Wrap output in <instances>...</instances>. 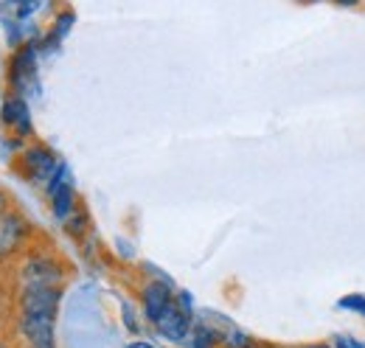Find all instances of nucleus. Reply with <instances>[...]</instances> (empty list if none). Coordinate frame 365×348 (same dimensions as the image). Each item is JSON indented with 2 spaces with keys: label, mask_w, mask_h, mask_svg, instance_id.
I'll return each mask as SVG.
<instances>
[{
  "label": "nucleus",
  "mask_w": 365,
  "mask_h": 348,
  "mask_svg": "<svg viewBox=\"0 0 365 348\" xmlns=\"http://www.w3.org/2000/svg\"><path fill=\"white\" fill-rule=\"evenodd\" d=\"M334 348H360V346L351 343V340H346V337H337V340H334Z\"/></svg>",
  "instance_id": "dca6fc26"
},
{
  "label": "nucleus",
  "mask_w": 365,
  "mask_h": 348,
  "mask_svg": "<svg viewBox=\"0 0 365 348\" xmlns=\"http://www.w3.org/2000/svg\"><path fill=\"white\" fill-rule=\"evenodd\" d=\"M191 309H188V298L180 295V298H175V304L169 306L163 314H160V320L155 323V329L166 337V340H172V343H182L188 334H191Z\"/></svg>",
  "instance_id": "423d86ee"
},
{
  "label": "nucleus",
  "mask_w": 365,
  "mask_h": 348,
  "mask_svg": "<svg viewBox=\"0 0 365 348\" xmlns=\"http://www.w3.org/2000/svg\"><path fill=\"white\" fill-rule=\"evenodd\" d=\"M34 62H37V45L26 43L20 45L9 62V85L14 90V96L26 93V87L34 76Z\"/></svg>",
  "instance_id": "0eeeda50"
},
{
  "label": "nucleus",
  "mask_w": 365,
  "mask_h": 348,
  "mask_svg": "<svg viewBox=\"0 0 365 348\" xmlns=\"http://www.w3.org/2000/svg\"><path fill=\"white\" fill-rule=\"evenodd\" d=\"M17 312L20 314H51L62 304V287H23L17 292Z\"/></svg>",
  "instance_id": "39448f33"
},
{
  "label": "nucleus",
  "mask_w": 365,
  "mask_h": 348,
  "mask_svg": "<svg viewBox=\"0 0 365 348\" xmlns=\"http://www.w3.org/2000/svg\"><path fill=\"white\" fill-rule=\"evenodd\" d=\"M0 348H17V343H9V337H0Z\"/></svg>",
  "instance_id": "a211bd4d"
},
{
  "label": "nucleus",
  "mask_w": 365,
  "mask_h": 348,
  "mask_svg": "<svg viewBox=\"0 0 365 348\" xmlns=\"http://www.w3.org/2000/svg\"><path fill=\"white\" fill-rule=\"evenodd\" d=\"M46 194H48V200H51V211H53L56 219H68L76 211V191H73L71 180L62 183V185H56V188H51Z\"/></svg>",
  "instance_id": "9d476101"
},
{
  "label": "nucleus",
  "mask_w": 365,
  "mask_h": 348,
  "mask_svg": "<svg viewBox=\"0 0 365 348\" xmlns=\"http://www.w3.org/2000/svg\"><path fill=\"white\" fill-rule=\"evenodd\" d=\"M340 306H343V309H351V312H360V314H365V298H363V295H346V298L340 301Z\"/></svg>",
  "instance_id": "2eb2a0df"
},
{
  "label": "nucleus",
  "mask_w": 365,
  "mask_h": 348,
  "mask_svg": "<svg viewBox=\"0 0 365 348\" xmlns=\"http://www.w3.org/2000/svg\"><path fill=\"white\" fill-rule=\"evenodd\" d=\"M140 301H143V317L155 326L160 320V314L175 304V292L163 284V281H149L140 292Z\"/></svg>",
  "instance_id": "1a4fd4ad"
},
{
  "label": "nucleus",
  "mask_w": 365,
  "mask_h": 348,
  "mask_svg": "<svg viewBox=\"0 0 365 348\" xmlns=\"http://www.w3.org/2000/svg\"><path fill=\"white\" fill-rule=\"evenodd\" d=\"M127 348H155L152 343H130Z\"/></svg>",
  "instance_id": "6ab92c4d"
},
{
  "label": "nucleus",
  "mask_w": 365,
  "mask_h": 348,
  "mask_svg": "<svg viewBox=\"0 0 365 348\" xmlns=\"http://www.w3.org/2000/svg\"><path fill=\"white\" fill-rule=\"evenodd\" d=\"M222 346L225 348H250L253 346V340L247 337V334H242V332H230L222 337Z\"/></svg>",
  "instance_id": "ddd939ff"
},
{
  "label": "nucleus",
  "mask_w": 365,
  "mask_h": 348,
  "mask_svg": "<svg viewBox=\"0 0 365 348\" xmlns=\"http://www.w3.org/2000/svg\"><path fill=\"white\" fill-rule=\"evenodd\" d=\"M188 337H191V348L222 346V334H220V332H214V329H211V326H205V323H194Z\"/></svg>",
  "instance_id": "9b49d317"
},
{
  "label": "nucleus",
  "mask_w": 365,
  "mask_h": 348,
  "mask_svg": "<svg viewBox=\"0 0 365 348\" xmlns=\"http://www.w3.org/2000/svg\"><path fill=\"white\" fill-rule=\"evenodd\" d=\"M17 337L23 348H56V317L51 314H20Z\"/></svg>",
  "instance_id": "20e7f679"
},
{
  "label": "nucleus",
  "mask_w": 365,
  "mask_h": 348,
  "mask_svg": "<svg viewBox=\"0 0 365 348\" xmlns=\"http://www.w3.org/2000/svg\"><path fill=\"white\" fill-rule=\"evenodd\" d=\"M34 233L31 222L20 214V208L0 211V261H9L14 256H26L29 250V236Z\"/></svg>",
  "instance_id": "7ed1b4c3"
},
{
  "label": "nucleus",
  "mask_w": 365,
  "mask_h": 348,
  "mask_svg": "<svg viewBox=\"0 0 365 348\" xmlns=\"http://www.w3.org/2000/svg\"><path fill=\"white\" fill-rule=\"evenodd\" d=\"M56 166H59V160H56V155L48 149L46 143L26 146L11 160V172L17 174L20 180H26V183H34V185H48L53 172H56Z\"/></svg>",
  "instance_id": "f03ea898"
},
{
  "label": "nucleus",
  "mask_w": 365,
  "mask_h": 348,
  "mask_svg": "<svg viewBox=\"0 0 365 348\" xmlns=\"http://www.w3.org/2000/svg\"><path fill=\"white\" fill-rule=\"evenodd\" d=\"M68 267L51 253H26L17 267V281L23 287H62Z\"/></svg>",
  "instance_id": "f257e3e1"
},
{
  "label": "nucleus",
  "mask_w": 365,
  "mask_h": 348,
  "mask_svg": "<svg viewBox=\"0 0 365 348\" xmlns=\"http://www.w3.org/2000/svg\"><path fill=\"white\" fill-rule=\"evenodd\" d=\"M34 9H37L34 3H26V6H20V9H17V17H26V14H31Z\"/></svg>",
  "instance_id": "f3484780"
},
{
  "label": "nucleus",
  "mask_w": 365,
  "mask_h": 348,
  "mask_svg": "<svg viewBox=\"0 0 365 348\" xmlns=\"http://www.w3.org/2000/svg\"><path fill=\"white\" fill-rule=\"evenodd\" d=\"M65 222H68V233H71V236H82V230L88 227V225H85V222H88V214H85V211H79V217L71 214Z\"/></svg>",
  "instance_id": "4468645a"
},
{
  "label": "nucleus",
  "mask_w": 365,
  "mask_h": 348,
  "mask_svg": "<svg viewBox=\"0 0 365 348\" xmlns=\"http://www.w3.org/2000/svg\"><path fill=\"white\" fill-rule=\"evenodd\" d=\"M0 121L9 132H14L17 138H29L34 135V124H31V113H29V104L23 96H14L9 93L3 98V113H0Z\"/></svg>",
  "instance_id": "6e6552de"
},
{
  "label": "nucleus",
  "mask_w": 365,
  "mask_h": 348,
  "mask_svg": "<svg viewBox=\"0 0 365 348\" xmlns=\"http://www.w3.org/2000/svg\"><path fill=\"white\" fill-rule=\"evenodd\" d=\"M304 348H331V346H326V343H315V346H304Z\"/></svg>",
  "instance_id": "aec40b11"
},
{
  "label": "nucleus",
  "mask_w": 365,
  "mask_h": 348,
  "mask_svg": "<svg viewBox=\"0 0 365 348\" xmlns=\"http://www.w3.org/2000/svg\"><path fill=\"white\" fill-rule=\"evenodd\" d=\"M71 23H73V14H71V11H65V14L56 20V26H53V31H51V40H48V43H56V40H62V37L71 31Z\"/></svg>",
  "instance_id": "f8f14e48"
}]
</instances>
